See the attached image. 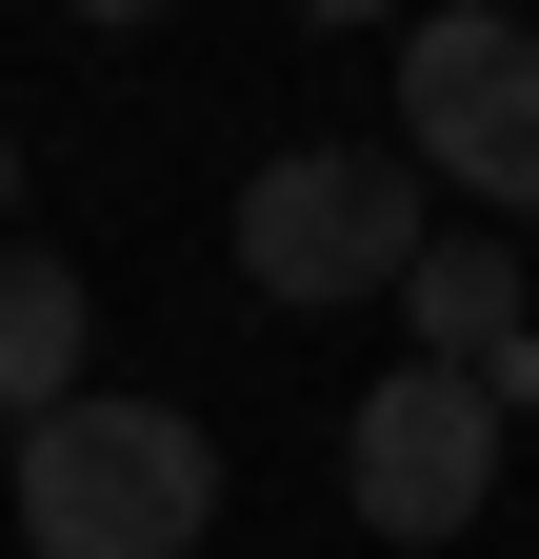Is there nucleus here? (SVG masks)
Instances as JSON below:
<instances>
[{
    "label": "nucleus",
    "instance_id": "1",
    "mask_svg": "<svg viewBox=\"0 0 539 559\" xmlns=\"http://www.w3.org/2000/svg\"><path fill=\"white\" fill-rule=\"evenodd\" d=\"M220 520V440L180 400H60L21 440V539L40 559H200Z\"/></svg>",
    "mask_w": 539,
    "mask_h": 559
},
{
    "label": "nucleus",
    "instance_id": "2",
    "mask_svg": "<svg viewBox=\"0 0 539 559\" xmlns=\"http://www.w3.org/2000/svg\"><path fill=\"white\" fill-rule=\"evenodd\" d=\"M240 280L260 300H399L420 280V160L399 140H280V160H240Z\"/></svg>",
    "mask_w": 539,
    "mask_h": 559
},
{
    "label": "nucleus",
    "instance_id": "3",
    "mask_svg": "<svg viewBox=\"0 0 539 559\" xmlns=\"http://www.w3.org/2000/svg\"><path fill=\"white\" fill-rule=\"evenodd\" d=\"M399 160L500 200V221H539V21H500V0H440L420 40H399Z\"/></svg>",
    "mask_w": 539,
    "mask_h": 559
},
{
    "label": "nucleus",
    "instance_id": "4",
    "mask_svg": "<svg viewBox=\"0 0 539 559\" xmlns=\"http://www.w3.org/2000/svg\"><path fill=\"white\" fill-rule=\"evenodd\" d=\"M340 500H360L380 539H459V520L500 500V400L440 380V360H399V380L340 419Z\"/></svg>",
    "mask_w": 539,
    "mask_h": 559
},
{
    "label": "nucleus",
    "instance_id": "5",
    "mask_svg": "<svg viewBox=\"0 0 539 559\" xmlns=\"http://www.w3.org/2000/svg\"><path fill=\"white\" fill-rule=\"evenodd\" d=\"M399 320H420V340H399V360H440V380H480L500 419L539 400V320H519V260H500V240H420V280H399Z\"/></svg>",
    "mask_w": 539,
    "mask_h": 559
},
{
    "label": "nucleus",
    "instance_id": "6",
    "mask_svg": "<svg viewBox=\"0 0 539 559\" xmlns=\"http://www.w3.org/2000/svg\"><path fill=\"white\" fill-rule=\"evenodd\" d=\"M81 340H100L81 260H21V240H0V419H21V440H40L60 400H100V380H81Z\"/></svg>",
    "mask_w": 539,
    "mask_h": 559
},
{
    "label": "nucleus",
    "instance_id": "7",
    "mask_svg": "<svg viewBox=\"0 0 539 559\" xmlns=\"http://www.w3.org/2000/svg\"><path fill=\"white\" fill-rule=\"evenodd\" d=\"M0 200H21V140H0Z\"/></svg>",
    "mask_w": 539,
    "mask_h": 559
}]
</instances>
